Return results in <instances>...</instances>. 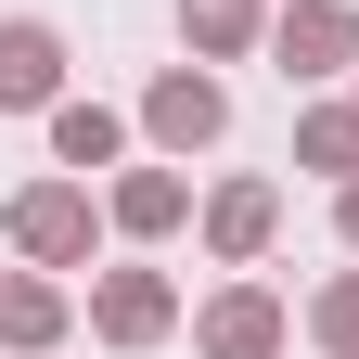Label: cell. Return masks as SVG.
<instances>
[{
  "mask_svg": "<svg viewBox=\"0 0 359 359\" xmlns=\"http://www.w3.org/2000/svg\"><path fill=\"white\" fill-rule=\"evenodd\" d=\"M269 65H283L295 90L308 77H346L359 65V0H283V13H269Z\"/></svg>",
  "mask_w": 359,
  "mask_h": 359,
  "instance_id": "obj_1",
  "label": "cell"
},
{
  "mask_svg": "<svg viewBox=\"0 0 359 359\" xmlns=\"http://www.w3.org/2000/svg\"><path fill=\"white\" fill-rule=\"evenodd\" d=\"M218 128H231V90H218L205 65H167V77L142 90V142H154V154H205Z\"/></svg>",
  "mask_w": 359,
  "mask_h": 359,
  "instance_id": "obj_2",
  "label": "cell"
},
{
  "mask_svg": "<svg viewBox=\"0 0 359 359\" xmlns=\"http://www.w3.org/2000/svg\"><path fill=\"white\" fill-rule=\"evenodd\" d=\"M90 231H103L90 180H26V193H13V244H26L39 269H77V257H90Z\"/></svg>",
  "mask_w": 359,
  "mask_h": 359,
  "instance_id": "obj_3",
  "label": "cell"
},
{
  "mask_svg": "<svg viewBox=\"0 0 359 359\" xmlns=\"http://www.w3.org/2000/svg\"><path fill=\"white\" fill-rule=\"evenodd\" d=\"M90 334H103V346H167L180 334L167 269H103V283H90Z\"/></svg>",
  "mask_w": 359,
  "mask_h": 359,
  "instance_id": "obj_4",
  "label": "cell"
},
{
  "mask_svg": "<svg viewBox=\"0 0 359 359\" xmlns=\"http://www.w3.org/2000/svg\"><path fill=\"white\" fill-rule=\"evenodd\" d=\"M283 334H295V321H283L269 283H231V295L193 308V346H205V359H283Z\"/></svg>",
  "mask_w": 359,
  "mask_h": 359,
  "instance_id": "obj_5",
  "label": "cell"
},
{
  "mask_svg": "<svg viewBox=\"0 0 359 359\" xmlns=\"http://www.w3.org/2000/svg\"><path fill=\"white\" fill-rule=\"evenodd\" d=\"M39 103H65V39L39 13H0V116H39Z\"/></svg>",
  "mask_w": 359,
  "mask_h": 359,
  "instance_id": "obj_6",
  "label": "cell"
},
{
  "mask_svg": "<svg viewBox=\"0 0 359 359\" xmlns=\"http://www.w3.org/2000/svg\"><path fill=\"white\" fill-rule=\"evenodd\" d=\"M103 218H116L128 244H167L180 218H193V180H180V167H116V193H103Z\"/></svg>",
  "mask_w": 359,
  "mask_h": 359,
  "instance_id": "obj_7",
  "label": "cell"
},
{
  "mask_svg": "<svg viewBox=\"0 0 359 359\" xmlns=\"http://www.w3.org/2000/svg\"><path fill=\"white\" fill-rule=\"evenodd\" d=\"M269 231H283V193H269V180H218V193H205V244L218 257H269Z\"/></svg>",
  "mask_w": 359,
  "mask_h": 359,
  "instance_id": "obj_8",
  "label": "cell"
},
{
  "mask_svg": "<svg viewBox=\"0 0 359 359\" xmlns=\"http://www.w3.org/2000/svg\"><path fill=\"white\" fill-rule=\"evenodd\" d=\"M269 39V0H180V52L193 65H244Z\"/></svg>",
  "mask_w": 359,
  "mask_h": 359,
  "instance_id": "obj_9",
  "label": "cell"
},
{
  "mask_svg": "<svg viewBox=\"0 0 359 359\" xmlns=\"http://www.w3.org/2000/svg\"><path fill=\"white\" fill-rule=\"evenodd\" d=\"M39 346H65V283L0 269V359H39Z\"/></svg>",
  "mask_w": 359,
  "mask_h": 359,
  "instance_id": "obj_10",
  "label": "cell"
},
{
  "mask_svg": "<svg viewBox=\"0 0 359 359\" xmlns=\"http://www.w3.org/2000/svg\"><path fill=\"white\" fill-rule=\"evenodd\" d=\"M52 154H65V167H116V154H128V116H116V103H52Z\"/></svg>",
  "mask_w": 359,
  "mask_h": 359,
  "instance_id": "obj_11",
  "label": "cell"
},
{
  "mask_svg": "<svg viewBox=\"0 0 359 359\" xmlns=\"http://www.w3.org/2000/svg\"><path fill=\"white\" fill-rule=\"evenodd\" d=\"M295 167L359 180V103H308V116H295Z\"/></svg>",
  "mask_w": 359,
  "mask_h": 359,
  "instance_id": "obj_12",
  "label": "cell"
},
{
  "mask_svg": "<svg viewBox=\"0 0 359 359\" xmlns=\"http://www.w3.org/2000/svg\"><path fill=\"white\" fill-rule=\"evenodd\" d=\"M308 334H321V359H359V269H334L308 295Z\"/></svg>",
  "mask_w": 359,
  "mask_h": 359,
  "instance_id": "obj_13",
  "label": "cell"
},
{
  "mask_svg": "<svg viewBox=\"0 0 359 359\" xmlns=\"http://www.w3.org/2000/svg\"><path fill=\"white\" fill-rule=\"evenodd\" d=\"M334 231H346V257H359V180H334Z\"/></svg>",
  "mask_w": 359,
  "mask_h": 359,
  "instance_id": "obj_14",
  "label": "cell"
}]
</instances>
